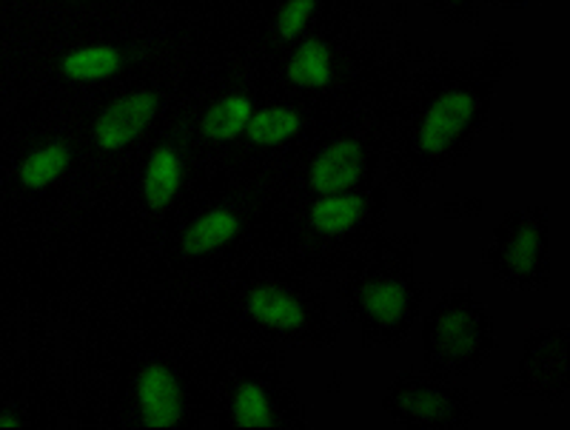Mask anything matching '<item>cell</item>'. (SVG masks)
<instances>
[{
  "instance_id": "6",
  "label": "cell",
  "mask_w": 570,
  "mask_h": 430,
  "mask_svg": "<svg viewBox=\"0 0 570 430\" xmlns=\"http://www.w3.org/2000/svg\"><path fill=\"white\" fill-rule=\"evenodd\" d=\"M519 379L522 388L528 384V391L537 397H548L551 391L562 393L568 384V357H564V331L542 333L531 342V351L522 357L519 366Z\"/></svg>"
},
{
  "instance_id": "18",
  "label": "cell",
  "mask_w": 570,
  "mask_h": 430,
  "mask_svg": "<svg viewBox=\"0 0 570 430\" xmlns=\"http://www.w3.org/2000/svg\"><path fill=\"white\" fill-rule=\"evenodd\" d=\"M299 129H303L299 111L277 106V109L254 111L246 134L254 146H279L285 140H292Z\"/></svg>"
},
{
  "instance_id": "23",
  "label": "cell",
  "mask_w": 570,
  "mask_h": 430,
  "mask_svg": "<svg viewBox=\"0 0 570 430\" xmlns=\"http://www.w3.org/2000/svg\"><path fill=\"white\" fill-rule=\"evenodd\" d=\"M505 3H522V0H505Z\"/></svg>"
},
{
  "instance_id": "10",
  "label": "cell",
  "mask_w": 570,
  "mask_h": 430,
  "mask_svg": "<svg viewBox=\"0 0 570 430\" xmlns=\"http://www.w3.org/2000/svg\"><path fill=\"white\" fill-rule=\"evenodd\" d=\"M183 186V157L171 146L151 151L146 174H142V197L149 209L163 211L177 197Z\"/></svg>"
},
{
  "instance_id": "16",
  "label": "cell",
  "mask_w": 570,
  "mask_h": 430,
  "mask_svg": "<svg viewBox=\"0 0 570 430\" xmlns=\"http://www.w3.org/2000/svg\"><path fill=\"white\" fill-rule=\"evenodd\" d=\"M252 114L254 106L246 94H228L203 114L200 131L214 143H228V140H237L240 134H246Z\"/></svg>"
},
{
  "instance_id": "21",
  "label": "cell",
  "mask_w": 570,
  "mask_h": 430,
  "mask_svg": "<svg viewBox=\"0 0 570 430\" xmlns=\"http://www.w3.org/2000/svg\"><path fill=\"white\" fill-rule=\"evenodd\" d=\"M20 419H14L12 413H0V430H14V428H20Z\"/></svg>"
},
{
  "instance_id": "2",
  "label": "cell",
  "mask_w": 570,
  "mask_h": 430,
  "mask_svg": "<svg viewBox=\"0 0 570 430\" xmlns=\"http://www.w3.org/2000/svg\"><path fill=\"white\" fill-rule=\"evenodd\" d=\"M383 404L385 411L394 413L402 422L442 428V424H460V413L465 402L448 384L425 377H409L396 384Z\"/></svg>"
},
{
  "instance_id": "19",
  "label": "cell",
  "mask_w": 570,
  "mask_h": 430,
  "mask_svg": "<svg viewBox=\"0 0 570 430\" xmlns=\"http://www.w3.org/2000/svg\"><path fill=\"white\" fill-rule=\"evenodd\" d=\"M232 419L234 424H240V428L248 430H263L272 428L274 413H272V402H268L266 391L259 388V384H243L237 397H234L232 404Z\"/></svg>"
},
{
  "instance_id": "1",
  "label": "cell",
  "mask_w": 570,
  "mask_h": 430,
  "mask_svg": "<svg viewBox=\"0 0 570 430\" xmlns=\"http://www.w3.org/2000/svg\"><path fill=\"white\" fill-rule=\"evenodd\" d=\"M425 346L428 357L440 366L462 373L473 371L491 346L485 313L471 297L451 293L428 317Z\"/></svg>"
},
{
  "instance_id": "12",
  "label": "cell",
  "mask_w": 570,
  "mask_h": 430,
  "mask_svg": "<svg viewBox=\"0 0 570 430\" xmlns=\"http://www.w3.org/2000/svg\"><path fill=\"white\" fill-rule=\"evenodd\" d=\"M120 66H124L120 49L109 47V43H95V47H78L63 54L60 72H63L66 80H75V83H98V80L120 72Z\"/></svg>"
},
{
  "instance_id": "17",
  "label": "cell",
  "mask_w": 570,
  "mask_h": 430,
  "mask_svg": "<svg viewBox=\"0 0 570 430\" xmlns=\"http://www.w3.org/2000/svg\"><path fill=\"white\" fill-rule=\"evenodd\" d=\"M288 78L305 89H323L334 78L331 52L323 40H305L288 60Z\"/></svg>"
},
{
  "instance_id": "11",
  "label": "cell",
  "mask_w": 570,
  "mask_h": 430,
  "mask_svg": "<svg viewBox=\"0 0 570 430\" xmlns=\"http://www.w3.org/2000/svg\"><path fill=\"white\" fill-rule=\"evenodd\" d=\"M246 311L277 331H299L305 326V308L279 288H254L246 297Z\"/></svg>"
},
{
  "instance_id": "9",
  "label": "cell",
  "mask_w": 570,
  "mask_h": 430,
  "mask_svg": "<svg viewBox=\"0 0 570 430\" xmlns=\"http://www.w3.org/2000/svg\"><path fill=\"white\" fill-rule=\"evenodd\" d=\"M360 308H363V320L368 322L374 331L391 333L409 320V313L414 311L411 302L409 282L400 277H376L368 280L360 291Z\"/></svg>"
},
{
  "instance_id": "5",
  "label": "cell",
  "mask_w": 570,
  "mask_h": 430,
  "mask_svg": "<svg viewBox=\"0 0 570 430\" xmlns=\"http://www.w3.org/2000/svg\"><path fill=\"white\" fill-rule=\"evenodd\" d=\"M499 271L508 280L525 282L544 271L542 222L533 217H517L505 231L499 229Z\"/></svg>"
},
{
  "instance_id": "7",
  "label": "cell",
  "mask_w": 570,
  "mask_h": 430,
  "mask_svg": "<svg viewBox=\"0 0 570 430\" xmlns=\"http://www.w3.org/2000/svg\"><path fill=\"white\" fill-rule=\"evenodd\" d=\"M137 402H140L142 424L151 430H171L183 419V388L175 373L160 366H151L140 373L137 382Z\"/></svg>"
},
{
  "instance_id": "13",
  "label": "cell",
  "mask_w": 570,
  "mask_h": 430,
  "mask_svg": "<svg viewBox=\"0 0 570 430\" xmlns=\"http://www.w3.org/2000/svg\"><path fill=\"white\" fill-rule=\"evenodd\" d=\"M365 217V200L360 194H320V200L314 202L312 211H308V220L317 231L328 237H340L354 231Z\"/></svg>"
},
{
  "instance_id": "14",
  "label": "cell",
  "mask_w": 570,
  "mask_h": 430,
  "mask_svg": "<svg viewBox=\"0 0 570 430\" xmlns=\"http://www.w3.org/2000/svg\"><path fill=\"white\" fill-rule=\"evenodd\" d=\"M240 231V217L228 209H214L208 214H203L200 220L186 231L180 248L183 254L188 257H203L212 254L217 248H223L226 242H232Z\"/></svg>"
},
{
  "instance_id": "4",
  "label": "cell",
  "mask_w": 570,
  "mask_h": 430,
  "mask_svg": "<svg viewBox=\"0 0 570 430\" xmlns=\"http://www.w3.org/2000/svg\"><path fill=\"white\" fill-rule=\"evenodd\" d=\"M160 100L155 92H135L106 106L91 126V140L100 151H120L140 138L155 120Z\"/></svg>"
},
{
  "instance_id": "20",
  "label": "cell",
  "mask_w": 570,
  "mask_h": 430,
  "mask_svg": "<svg viewBox=\"0 0 570 430\" xmlns=\"http://www.w3.org/2000/svg\"><path fill=\"white\" fill-rule=\"evenodd\" d=\"M314 9H317V0H285L283 9L277 14V34L283 40H294L305 27H308V20H312Z\"/></svg>"
},
{
  "instance_id": "22",
  "label": "cell",
  "mask_w": 570,
  "mask_h": 430,
  "mask_svg": "<svg viewBox=\"0 0 570 430\" xmlns=\"http://www.w3.org/2000/svg\"><path fill=\"white\" fill-rule=\"evenodd\" d=\"M442 3H445V7H465L468 0H442Z\"/></svg>"
},
{
  "instance_id": "15",
  "label": "cell",
  "mask_w": 570,
  "mask_h": 430,
  "mask_svg": "<svg viewBox=\"0 0 570 430\" xmlns=\"http://www.w3.org/2000/svg\"><path fill=\"white\" fill-rule=\"evenodd\" d=\"M71 166V146L63 140H55V143H46L40 149H35L32 154L20 163L18 180L23 189L29 191H43L52 183H58L60 177L69 171Z\"/></svg>"
},
{
  "instance_id": "3",
  "label": "cell",
  "mask_w": 570,
  "mask_h": 430,
  "mask_svg": "<svg viewBox=\"0 0 570 430\" xmlns=\"http://www.w3.org/2000/svg\"><path fill=\"white\" fill-rule=\"evenodd\" d=\"M480 111V98L471 89H448L431 103L420 123V149L425 154H445L471 129Z\"/></svg>"
},
{
  "instance_id": "8",
  "label": "cell",
  "mask_w": 570,
  "mask_h": 430,
  "mask_svg": "<svg viewBox=\"0 0 570 430\" xmlns=\"http://www.w3.org/2000/svg\"><path fill=\"white\" fill-rule=\"evenodd\" d=\"M365 174V149L356 140H337L312 163L308 186L317 194H343Z\"/></svg>"
}]
</instances>
